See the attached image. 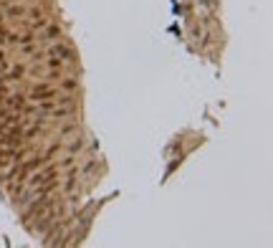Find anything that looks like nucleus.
<instances>
[{"label":"nucleus","instance_id":"nucleus-1","mask_svg":"<svg viewBox=\"0 0 273 248\" xmlns=\"http://www.w3.org/2000/svg\"><path fill=\"white\" fill-rule=\"evenodd\" d=\"M56 205V198H51V195H33L28 203H25V210H23V215H21V223L28 228L30 225V221L33 218H38L43 210H48V208H53Z\"/></svg>","mask_w":273,"mask_h":248},{"label":"nucleus","instance_id":"nucleus-2","mask_svg":"<svg viewBox=\"0 0 273 248\" xmlns=\"http://www.w3.org/2000/svg\"><path fill=\"white\" fill-rule=\"evenodd\" d=\"M48 53H51V56H58L64 64H76V58H79V56H76V51L68 46L66 41H61V38L53 41V46L48 48Z\"/></svg>","mask_w":273,"mask_h":248},{"label":"nucleus","instance_id":"nucleus-3","mask_svg":"<svg viewBox=\"0 0 273 248\" xmlns=\"http://www.w3.org/2000/svg\"><path fill=\"white\" fill-rule=\"evenodd\" d=\"M23 144V124H15L0 135V147H21Z\"/></svg>","mask_w":273,"mask_h":248},{"label":"nucleus","instance_id":"nucleus-4","mask_svg":"<svg viewBox=\"0 0 273 248\" xmlns=\"http://www.w3.org/2000/svg\"><path fill=\"white\" fill-rule=\"evenodd\" d=\"M58 96V89H53V86L48 81H43V84H36L33 86V91H30V101H46V99H56Z\"/></svg>","mask_w":273,"mask_h":248},{"label":"nucleus","instance_id":"nucleus-5","mask_svg":"<svg viewBox=\"0 0 273 248\" xmlns=\"http://www.w3.org/2000/svg\"><path fill=\"white\" fill-rule=\"evenodd\" d=\"M3 107H5L8 112H21V109L25 107V96H23V94H15V91H8V94L3 96Z\"/></svg>","mask_w":273,"mask_h":248},{"label":"nucleus","instance_id":"nucleus-6","mask_svg":"<svg viewBox=\"0 0 273 248\" xmlns=\"http://www.w3.org/2000/svg\"><path fill=\"white\" fill-rule=\"evenodd\" d=\"M61 36H64V31H61L58 23H48V25L43 28V33H41V38H43L46 43H53V41H58Z\"/></svg>","mask_w":273,"mask_h":248},{"label":"nucleus","instance_id":"nucleus-7","mask_svg":"<svg viewBox=\"0 0 273 248\" xmlns=\"http://www.w3.org/2000/svg\"><path fill=\"white\" fill-rule=\"evenodd\" d=\"M99 167V157H89L86 162L79 167V178H91L94 175V170Z\"/></svg>","mask_w":273,"mask_h":248},{"label":"nucleus","instance_id":"nucleus-8","mask_svg":"<svg viewBox=\"0 0 273 248\" xmlns=\"http://www.w3.org/2000/svg\"><path fill=\"white\" fill-rule=\"evenodd\" d=\"M43 135V124L41 122H33L28 129H23V142H30V139H38Z\"/></svg>","mask_w":273,"mask_h":248},{"label":"nucleus","instance_id":"nucleus-9","mask_svg":"<svg viewBox=\"0 0 273 248\" xmlns=\"http://www.w3.org/2000/svg\"><path fill=\"white\" fill-rule=\"evenodd\" d=\"M81 150H84V137H79V132H76V137L66 144V152L68 155H79Z\"/></svg>","mask_w":273,"mask_h":248},{"label":"nucleus","instance_id":"nucleus-10","mask_svg":"<svg viewBox=\"0 0 273 248\" xmlns=\"http://www.w3.org/2000/svg\"><path fill=\"white\" fill-rule=\"evenodd\" d=\"M58 89H64V91H68V94H73L76 89H79V79H58Z\"/></svg>","mask_w":273,"mask_h":248},{"label":"nucleus","instance_id":"nucleus-11","mask_svg":"<svg viewBox=\"0 0 273 248\" xmlns=\"http://www.w3.org/2000/svg\"><path fill=\"white\" fill-rule=\"evenodd\" d=\"M25 10H28L25 5H8L5 8V16L8 18H21V16H25Z\"/></svg>","mask_w":273,"mask_h":248},{"label":"nucleus","instance_id":"nucleus-12","mask_svg":"<svg viewBox=\"0 0 273 248\" xmlns=\"http://www.w3.org/2000/svg\"><path fill=\"white\" fill-rule=\"evenodd\" d=\"M61 147H64V144H61V142H53L51 147L46 150V155H43V159H46V162H53V155H58V152H61Z\"/></svg>","mask_w":273,"mask_h":248},{"label":"nucleus","instance_id":"nucleus-13","mask_svg":"<svg viewBox=\"0 0 273 248\" xmlns=\"http://www.w3.org/2000/svg\"><path fill=\"white\" fill-rule=\"evenodd\" d=\"M73 132H79V122H71V124H64L58 129V137H68V135H73Z\"/></svg>","mask_w":273,"mask_h":248},{"label":"nucleus","instance_id":"nucleus-14","mask_svg":"<svg viewBox=\"0 0 273 248\" xmlns=\"http://www.w3.org/2000/svg\"><path fill=\"white\" fill-rule=\"evenodd\" d=\"M56 104H61V107H73L76 104V96L73 94H64V96H56Z\"/></svg>","mask_w":273,"mask_h":248},{"label":"nucleus","instance_id":"nucleus-15","mask_svg":"<svg viewBox=\"0 0 273 248\" xmlns=\"http://www.w3.org/2000/svg\"><path fill=\"white\" fill-rule=\"evenodd\" d=\"M36 41V31H28L23 36H18V41H15V46H23V43H33Z\"/></svg>","mask_w":273,"mask_h":248},{"label":"nucleus","instance_id":"nucleus-16","mask_svg":"<svg viewBox=\"0 0 273 248\" xmlns=\"http://www.w3.org/2000/svg\"><path fill=\"white\" fill-rule=\"evenodd\" d=\"M73 162H76V157L66 152V157H64V159H61V162H58V170H61V167H66V170H68V167H71Z\"/></svg>","mask_w":273,"mask_h":248},{"label":"nucleus","instance_id":"nucleus-17","mask_svg":"<svg viewBox=\"0 0 273 248\" xmlns=\"http://www.w3.org/2000/svg\"><path fill=\"white\" fill-rule=\"evenodd\" d=\"M58 79H61V68H51L48 74H46V81H48V84H53V81H58Z\"/></svg>","mask_w":273,"mask_h":248},{"label":"nucleus","instance_id":"nucleus-18","mask_svg":"<svg viewBox=\"0 0 273 248\" xmlns=\"http://www.w3.org/2000/svg\"><path fill=\"white\" fill-rule=\"evenodd\" d=\"M48 68H61L64 71V61H61V58H48Z\"/></svg>","mask_w":273,"mask_h":248},{"label":"nucleus","instance_id":"nucleus-19","mask_svg":"<svg viewBox=\"0 0 273 248\" xmlns=\"http://www.w3.org/2000/svg\"><path fill=\"white\" fill-rule=\"evenodd\" d=\"M0 104H3V94H0Z\"/></svg>","mask_w":273,"mask_h":248}]
</instances>
